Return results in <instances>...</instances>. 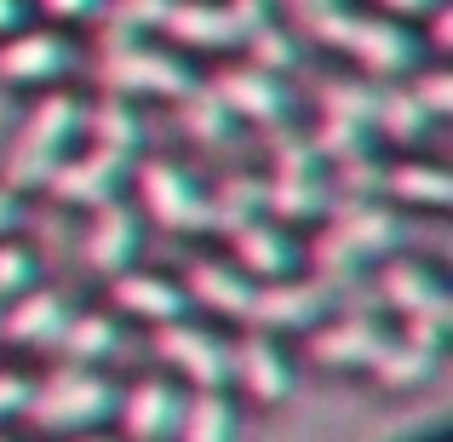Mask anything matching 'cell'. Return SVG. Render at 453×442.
<instances>
[{"label":"cell","instance_id":"cell-15","mask_svg":"<svg viewBox=\"0 0 453 442\" xmlns=\"http://www.w3.org/2000/svg\"><path fill=\"white\" fill-rule=\"evenodd\" d=\"M69 64H75V52H69V41L58 29H18L0 46V81L6 87H46Z\"/></svg>","mask_w":453,"mask_h":442},{"label":"cell","instance_id":"cell-8","mask_svg":"<svg viewBox=\"0 0 453 442\" xmlns=\"http://www.w3.org/2000/svg\"><path fill=\"white\" fill-rule=\"evenodd\" d=\"M333 293L321 276H310V282H293V276H281V282H258L253 288V305H247V328L253 333H304L310 322H321L333 310Z\"/></svg>","mask_w":453,"mask_h":442},{"label":"cell","instance_id":"cell-13","mask_svg":"<svg viewBox=\"0 0 453 442\" xmlns=\"http://www.w3.org/2000/svg\"><path fill=\"white\" fill-rule=\"evenodd\" d=\"M230 385H242V397H253V402H288L293 368L270 333L247 328V339L230 345Z\"/></svg>","mask_w":453,"mask_h":442},{"label":"cell","instance_id":"cell-25","mask_svg":"<svg viewBox=\"0 0 453 442\" xmlns=\"http://www.w3.org/2000/svg\"><path fill=\"white\" fill-rule=\"evenodd\" d=\"M379 190H385L390 201H402V207H436L442 213L448 196H453V178L431 161H402V167H385Z\"/></svg>","mask_w":453,"mask_h":442},{"label":"cell","instance_id":"cell-12","mask_svg":"<svg viewBox=\"0 0 453 442\" xmlns=\"http://www.w3.org/2000/svg\"><path fill=\"white\" fill-rule=\"evenodd\" d=\"M178 402H184V391H178L173 379H161V374H150V379H138L133 391H121V397H115L121 442H173Z\"/></svg>","mask_w":453,"mask_h":442},{"label":"cell","instance_id":"cell-34","mask_svg":"<svg viewBox=\"0 0 453 442\" xmlns=\"http://www.w3.org/2000/svg\"><path fill=\"white\" fill-rule=\"evenodd\" d=\"M23 397H29V379L0 374V420H6V414H23Z\"/></svg>","mask_w":453,"mask_h":442},{"label":"cell","instance_id":"cell-22","mask_svg":"<svg viewBox=\"0 0 453 442\" xmlns=\"http://www.w3.org/2000/svg\"><path fill=\"white\" fill-rule=\"evenodd\" d=\"M436 368H442V351L402 333V339L379 345V356L367 362V374H373L379 391H419V385H431V379H436Z\"/></svg>","mask_w":453,"mask_h":442},{"label":"cell","instance_id":"cell-21","mask_svg":"<svg viewBox=\"0 0 453 442\" xmlns=\"http://www.w3.org/2000/svg\"><path fill=\"white\" fill-rule=\"evenodd\" d=\"M390 333L379 328L373 316H362V310H350V316H339V322H327V328L316 333V356L327 368H339V374H350V368H367L379 356V345H385Z\"/></svg>","mask_w":453,"mask_h":442},{"label":"cell","instance_id":"cell-11","mask_svg":"<svg viewBox=\"0 0 453 442\" xmlns=\"http://www.w3.org/2000/svg\"><path fill=\"white\" fill-rule=\"evenodd\" d=\"M69 316V293L64 288H23L18 299L0 305V345L12 351H46L58 339Z\"/></svg>","mask_w":453,"mask_h":442},{"label":"cell","instance_id":"cell-27","mask_svg":"<svg viewBox=\"0 0 453 442\" xmlns=\"http://www.w3.org/2000/svg\"><path fill=\"white\" fill-rule=\"evenodd\" d=\"M367 127H373V133H385L390 144H413V138L431 127V115L413 104L408 87H379V92H373V115H367Z\"/></svg>","mask_w":453,"mask_h":442},{"label":"cell","instance_id":"cell-2","mask_svg":"<svg viewBox=\"0 0 453 442\" xmlns=\"http://www.w3.org/2000/svg\"><path fill=\"white\" fill-rule=\"evenodd\" d=\"M115 397L121 391L98 368H64L58 362L46 379H29L23 420L46 437H81V431H98L104 420H115Z\"/></svg>","mask_w":453,"mask_h":442},{"label":"cell","instance_id":"cell-16","mask_svg":"<svg viewBox=\"0 0 453 442\" xmlns=\"http://www.w3.org/2000/svg\"><path fill=\"white\" fill-rule=\"evenodd\" d=\"M207 92L224 104V115H242V121H281L288 115V87L281 75L247 64V69H219L207 81Z\"/></svg>","mask_w":453,"mask_h":442},{"label":"cell","instance_id":"cell-14","mask_svg":"<svg viewBox=\"0 0 453 442\" xmlns=\"http://www.w3.org/2000/svg\"><path fill=\"white\" fill-rule=\"evenodd\" d=\"M64 368H98L110 356L127 351V333H121V316L115 310H69L58 339L46 345Z\"/></svg>","mask_w":453,"mask_h":442},{"label":"cell","instance_id":"cell-1","mask_svg":"<svg viewBox=\"0 0 453 442\" xmlns=\"http://www.w3.org/2000/svg\"><path fill=\"white\" fill-rule=\"evenodd\" d=\"M396 247H402V219L390 207H379V201H333L327 230L310 247V265L339 293L367 259H385V253H396Z\"/></svg>","mask_w":453,"mask_h":442},{"label":"cell","instance_id":"cell-9","mask_svg":"<svg viewBox=\"0 0 453 442\" xmlns=\"http://www.w3.org/2000/svg\"><path fill=\"white\" fill-rule=\"evenodd\" d=\"M138 242H144L138 207L121 201V196H110L104 207H92V224H87V236H81V265L110 282V276H121V270H133Z\"/></svg>","mask_w":453,"mask_h":442},{"label":"cell","instance_id":"cell-30","mask_svg":"<svg viewBox=\"0 0 453 442\" xmlns=\"http://www.w3.org/2000/svg\"><path fill=\"white\" fill-rule=\"evenodd\" d=\"M242 41L253 46V64H258V69H270V75H276V69H293V64H299V46H293V35H288V29H270L265 18H258L253 29L242 35Z\"/></svg>","mask_w":453,"mask_h":442},{"label":"cell","instance_id":"cell-24","mask_svg":"<svg viewBox=\"0 0 453 442\" xmlns=\"http://www.w3.org/2000/svg\"><path fill=\"white\" fill-rule=\"evenodd\" d=\"M178 442H235V402L224 391H189L178 402Z\"/></svg>","mask_w":453,"mask_h":442},{"label":"cell","instance_id":"cell-18","mask_svg":"<svg viewBox=\"0 0 453 442\" xmlns=\"http://www.w3.org/2000/svg\"><path fill=\"white\" fill-rule=\"evenodd\" d=\"M184 299H189V310H212V316H224V322H242L247 316V305H253V288L258 282L253 276H242V270L230 265V259H196V265L184 270Z\"/></svg>","mask_w":453,"mask_h":442},{"label":"cell","instance_id":"cell-37","mask_svg":"<svg viewBox=\"0 0 453 442\" xmlns=\"http://www.w3.org/2000/svg\"><path fill=\"white\" fill-rule=\"evenodd\" d=\"M23 12H29V0H0V35H18Z\"/></svg>","mask_w":453,"mask_h":442},{"label":"cell","instance_id":"cell-36","mask_svg":"<svg viewBox=\"0 0 453 442\" xmlns=\"http://www.w3.org/2000/svg\"><path fill=\"white\" fill-rule=\"evenodd\" d=\"M379 6L396 12V18H402V12H408V18H431V12L442 6V0H379Z\"/></svg>","mask_w":453,"mask_h":442},{"label":"cell","instance_id":"cell-4","mask_svg":"<svg viewBox=\"0 0 453 442\" xmlns=\"http://www.w3.org/2000/svg\"><path fill=\"white\" fill-rule=\"evenodd\" d=\"M98 81L110 98H133V92H150V98H189L201 87L178 58L155 52V46H104L98 52Z\"/></svg>","mask_w":453,"mask_h":442},{"label":"cell","instance_id":"cell-7","mask_svg":"<svg viewBox=\"0 0 453 442\" xmlns=\"http://www.w3.org/2000/svg\"><path fill=\"white\" fill-rule=\"evenodd\" d=\"M138 201H144L138 219H155L161 230H178V236L207 230V190L173 161H144L138 167Z\"/></svg>","mask_w":453,"mask_h":442},{"label":"cell","instance_id":"cell-23","mask_svg":"<svg viewBox=\"0 0 453 442\" xmlns=\"http://www.w3.org/2000/svg\"><path fill=\"white\" fill-rule=\"evenodd\" d=\"M166 35H178L184 46H230L247 35V18L235 6H201V0H178L161 18Z\"/></svg>","mask_w":453,"mask_h":442},{"label":"cell","instance_id":"cell-40","mask_svg":"<svg viewBox=\"0 0 453 442\" xmlns=\"http://www.w3.org/2000/svg\"><path fill=\"white\" fill-rule=\"evenodd\" d=\"M0 442H12V437H0Z\"/></svg>","mask_w":453,"mask_h":442},{"label":"cell","instance_id":"cell-33","mask_svg":"<svg viewBox=\"0 0 453 442\" xmlns=\"http://www.w3.org/2000/svg\"><path fill=\"white\" fill-rule=\"evenodd\" d=\"M41 12L58 23H92L104 12V0H41Z\"/></svg>","mask_w":453,"mask_h":442},{"label":"cell","instance_id":"cell-10","mask_svg":"<svg viewBox=\"0 0 453 442\" xmlns=\"http://www.w3.org/2000/svg\"><path fill=\"white\" fill-rule=\"evenodd\" d=\"M127 173H133V155L87 144V155H64V161H58V173L46 178V190H52L58 207H104L110 196H121Z\"/></svg>","mask_w":453,"mask_h":442},{"label":"cell","instance_id":"cell-29","mask_svg":"<svg viewBox=\"0 0 453 442\" xmlns=\"http://www.w3.org/2000/svg\"><path fill=\"white\" fill-rule=\"evenodd\" d=\"M173 0H104V46H133L138 29H161Z\"/></svg>","mask_w":453,"mask_h":442},{"label":"cell","instance_id":"cell-5","mask_svg":"<svg viewBox=\"0 0 453 442\" xmlns=\"http://www.w3.org/2000/svg\"><path fill=\"white\" fill-rule=\"evenodd\" d=\"M150 351H155V362L178 368V374L189 379V391H224L230 385V339H219L212 328H201V322H189V316L161 322Z\"/></svg>","mask_w":453,"mask_h":442},{"label":"cell","instance_id":"cell-38","mask_svg":"<svg viewBox=\"0 0 453 442\" xmlns=\"http://www.w3.org/2000/svg\"><path fill=\"white\" fill-rule=\"evenodd\" d=\"M448 35H453V18H448V6H436L431 12V52H448Z\"/></svg>","mask_w":453,"mask_h":442},{"label":"cell","instance_id":"cell-3","mask_svg":"<svg viewBox=\"0 0 453 442\" xmlns=\"http://www.w3.org/2000/svg\"><path fill=\"white\" fill-rule=\"evenodd\" d=\"M81 110H87L81 98L52 92V98H41L23 115L18 138H12V150H6V167H0V184H6L12 196L41 190L46 178L58 173V161L69 155V144H75V133H81Z\"/></svg>","mask_w":453,"mask_h":442},{"label":"cell","instance_id":"cell-39","mask_svg":"<svg viewBox=\"0 0 453 442\" xmlns=\"http://www.w3.org/2000/svg\"><path fill=\"white\" fill-rule=\"evenodd\" d=\"M69 442H115V437H92V431H81V437H69Z\"/></svg>","mask_w":453,"mask_h":442},{"label":"cell","instance_id":"cell-28","mask_svg":"<svg viewBox=\"0 0 453 442\" xmlns=\"http://www.w3.org/2000/svg\"><path fill=\"white\" fill-rule=\"evenodd\" d=\"M81 127L92 133V144L121 150V155H138V144H144V127H138V115H133L127 98H104V104H92V110H81Z\"/></svg>","mask_w":453,"mask_h":442},{"label":"cell","instance_id":"cell-19","mask_svg":"<svg viewBox=\"0 0 453 442\" xmlns=\"http://www.w3.org/2000/svg\"><path fill=\"white\" fill-rule=\"evenodd\" d=\"M230 253H235L230 265L253 282H281L299 265V247L288 242V230H276V224H265V219H247L242 230H230Z\"/></svg>","mask_w":453,"mask_h":442},{"label":"cell","instance_id":"cell-6","mask_svg":"<svg viewBox=\"0 0 453 442\" xmlns=\"http://www.w3.org/2000/svg\"><path fill=\"white\" fill-rule=\"evenodd\" d=\"M316 41L344 46V52H350L362 69H373V75H396V69L413 64V41L396 29V23L356 18V12H344V6H333L327 18L316 23Z\"/></svg>","mask_w":453,"mask_h":442},{"label":"cell","instance_id":"cell-17","mask_svg":"<svg viewBox=\"0 0 453 442\" xmlns=\"http://www.w3.org/2000/svg\"><path fill=\"white\" fill-rule=\"evenodd\" d=\"M110 310H115V316H133V322L161 328V322L189 316V299H184V288H178L173 276H155V270H121V276H110Z\"/></svg>","mask_w":453,"mask_h":442},{"label":"cell","instance_id":"cell-35","mask_svg":"<svg viewBox=\"0 0 453 442\" xmlns=\"http://www.w3.org/2000/svg\"><path fill=\"white\" fill-rule=\"evenodd\" d=\"M18 230H23V196H12V190L0 184V242L18 236Z\"/></svg>","mask_w":453,"mask_h":442},{"label":"cell","instance_id":"cell-20","mask_svg":"<svg viewBox=\"0 0 453 442\" xmlns=\"http://www.w3.org/2000/svg\"><path fill=\"white\" fill-rule=\"evenodd\" d=\"M379 305L408 322V316H425V310L448 305V293H442V276H436L431 265H419V259H390V265L379 270Z\"/></svg>","mask_w":453,"mask_h":442},{"label":"cell","instance_id":"cell-26","mask_svg":"<svg viewBox=\"0 0 453 442\" xmlns=\"http://www.w3.org/2000/svg\"><path fill=\"white\" fill-rule=\"evenodd\" d=\"M265 213V178H224L219 190L207 196V230L212 236H230V230H242L247 219H258Z\"/></svg>","mask_w":453,"mask_h":442},{"label":"cell","instance_id":"cell-32","mask_svg":"<svg viewBox=\"0 0 453 442\" xmlns=\"http://www.w3.org/2000/svg\"><path fill=\"white\" fill-rule=\"evenodd\" d=\"M408 92H413V104H419L431 121H442V115L453 110V75H448V69H425Z\"/></svg>","mask_w":453,"mask_h":442},{"label":"cell","instance_id":"cell-31","mask_svg":"<svg viewBox=\"0 0 453 442\" xmlns=\"http://www.w3.org/2000/svg\"><path fill=\"white\" fill-rule=\"evenodd\" d=\"M35 276H41V270H35V253L18 236H6V242H0V305L18 299L23 288H35Z\"/></svg>","mask_w":453,"mask_h":442}]
</instances>
